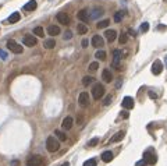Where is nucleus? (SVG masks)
Returning <instances> with one entry per match:
<instances>
[{
    "mask_svg": "<svg viewBox=\"0 0 167 166\" xmlns=\"http://www.w3.org/2000/svg\"><path fill=\"white\" fill-rule=\"evenodd\" d=\"M46 148H47L49 152H56V151H59L60 144H59V141H57V138L53 137V135L47 137V140H46Z\"/></svg>",
    "mask_w": 167,
    "mask_h": 166,
    "instance_id": "nucleus-1",
    "label": "nucleus"
},
{
    "mask_svg": "<svg viewBox=\"0 0 167 166\" xmlns=\"http://www.w3.org/2000/svg\"><path fill=\"white\" fill-rule=\"evenodd\" d=\"M103 95H104V87L100 83L95 84L93 88H92V97H93V99H95V101H99Z\"/></svg>",
    "mask_w": 167,
    "mask_h": 166,
    "instance_id": "nucleus-2",
    "label": "nucleus"
},
{
    "mask_svg": "<svg viewBox=\"0 0 167 166\" xmlns=\"http://www.w3.org/2000/svg\"><path fill=\"white\" fill-rule=\"evenodd\" d=\"M28 166H45V159L39 155H34L27 161Z\"/></svg>",
    "mask_w": 167,
    "mask_h": 166,
    "instance_id": "nucleus-3",
    "label": "nucleus"
},
{
    "mask_svg": "<svg viewBox=\"0 0 167 166\" xmlns=\"http://www.w3.org/2000/svg\"><path fill=\"white\" fill-rule=\"evenodd\" d=\"M7 48H9V50H11L13 53H15V55L23 53V46H21L20 43H17L15 41H13V39H10V41L7 42Z\"/></svg>",
    "mask_w": 167,
    "mask_h": 166,
    "instance_id": "nucleus-4",
    "label": "nucleus"
},
{
    "mask_svg": "<svg viewBox=\"0 0 167 166\" xmlns=\"http://www.w3.org/2000/svg\"><path fill=\"white\" fill-rule=\"evenodd\" d=\"M121 57H123L121 50L116 49V50L113 52V61H112V66L116 67L117 70H121V66H120V60H121Z\"/></svg>",
    "mask_w": 167,
    "mask_h": 166,
    "instance_id": "nucleus-5",
    "label": "nucleus"
},
{
    "mask_svg": "<svg viewBox=\"0 0 167 166\" xmlns=\"http://www.w3.org/2000/svg\"><path fill=\"white\" fill-rule=\"evenodd\" d=\"M78 102H79V105L82 107H86L89 105V94L88 92H81L79 94V97H78Z\"/></svg>",
    "mask_w": 167,
    "mask_h": 166,
    "instance_id": "nucleus-6",
    "label": "nucleus"
},
{
    "mask_svg": "<svg viewBox=\"0 0 167 166\" xmlns=\"http://www.w3.org/2000/svg\"><path fill=\"white\" fill-rule=\"evenodd\" d=\"M23 42H24L25 46L32 48V46H35L36 45V38L34 37V35H25V37L23 38Z\"/></svg>",
    "mask_w": 167,
    "mask_h": 166,
    "instance_id": "nucleus-7",
    "label": "nucleus"
},
{
    "mask_svg": "<svg viewBox=\"0 0 167 166\" xmlns=\"http://www.w3.org/2000/svg\"><path fill=\"white\" fill-rule=\"evenodd\" d=\"M163 71V64L160 60H156V61H153V64H152V74H155V75H159V74Z\"/></svg>",
    "mask_w": 167,
    "mask_h": 166,
    "instance_id": "nucleus-8",
    "label": "nucleus"
},
{
    "mask_svg": "<svg viewBox=\"0 0 167 166\" xmlns=\"http://www.w3.org/2000/svg\"><path fill=\"white\" fill-rule=\"evenodd\" d=\"M104 45V41H103V38L100 37V35H93L92 37V46L93 48H102Z\"/></svg>",
    "mask_w": 167,
    "mask_h": 166,
    "instance_id": "nucleus-9",
    "label": "nucleus"
},
{
    "mask_svg": "<svg viewBox=\"0 0 167 166\" xmlns=\"http://www.w3.org/2000/svg\"><path fill=\"white\" fill-rule=\"evenodd\" d=\"M56 18H57V21L60 24H63V25H68L70 24V17H68L67 13H59L56 15Z\"/></svg>",
    "mask_w": 167,
    "mask_h": 166,
    "instance_id": "nucleus-10",
    "label": "nucleus"
},
{
    "mask_svg": "<svg viewBox=\"0 0 167 166\" xmlns=\"http://www.w3.org/2000/svg\"><path fill=\"white\" fill-rule=\"evenodd\" d=\"M77 18L79 20V21H82V23H89V14H88V11L86 10H79L77 13Z\"/></svg>",
    "mask_w": 167,
    "mask_h": 166,
    "instance_id": "nucleus-11",
    "label": "nucleus"
},
{
    "mask_svg": "<svg viewBox=\"0 0 167 166\" xmlns=\"http://www.w3.org/2000/svg\"><path fill=\"white\" fill-rule=\"evenodd\" d=\"M144 159L148 162L149 165H153V163H156V159H158V158H156V155H153V154L150 152V151H148V152L144 154Z\"/></svg>",
    "mask_w": 167,
    "mask_h": 166,
    "instance_id": "nucleus-12",
    "label": "nucleus"
},
{
    "mask_svg": "<svg viewBox=\"0 0 167 166\" xmlns=\"http://www.w3.org/2000/svg\"><path fill=\"white\" fill-rule=\"evenodd\" d=\"M102 80H103L104 83H112V80H113V74L109 69H104L102 71Z\"/></svg>",
    "mask_w": 167,
    "mask_h": 166,
    "instance_id": "nucleus-13",
    "label": "nucleus"
},
{
    "mask_svg": "<svg viewBox=\"0 0 167 166\" xmlns=\"http://www.w3.org/2000/svg\"><path fill=\"white\" fill-rule=\"evenodd\" d=\"M104 37H106V39L112 43L113 41H116V38H117V32H116L114 29H107V31L104 32Z\"/></svg>",
    "mask_w": 167,
    "mask_h": 166,
    "instance_id": "nucleus-14",
    "label": "nucleus"
},
{
    "mask_svg": "<svg viewBox=\"0 0 167 166\" xmlns=\"http://www.w3.org/2000/svg\"><path fill=\"white\" fill-rule=\"evenodd\" d=\"M123 107L124 109H132L134 107V99L130 97H125L123 99Z\"/></svg>",
    "mask_w": 167,
    "mask_h": 166,
    "instance_id": "nucleus-15",
    "label": "nucleus"
},
{
    "mask_svg": "<svg viewBox=\"0 0 167 166\" xmlns=\"http://www.w3.org/2000/svg\"><path fill=\"white\" fill-rule=\"evenodd\" d=\"M61 127H63V130H70V129H71V127H72V117L67 116V117L63 120V123H61Z\"/></svg>",
    "mask_w": 167,
    "mask_h": 166,
    "instance_id": "nucleus-16",
    "label": "nucleus"
},
{
    "mask_svg": "<svg viewBox=\"0 0 167 166\" xmlns=\"http://www.w3.org/2000/svg\"><path fill=\"white\" fill-rule=\"evenodd\" d=\"M47 34H49V35H52V37H54V35H59V34H60V28L57 27V25H50V27H47Z\"/></svg>",
    "mask_w": 167,
    "mask_h": 166,
    "instance_id": "nucleus-17",
    "label": "nucleus"
},
{
    "mask_svg": "<svg viewBox=\"0 0 167 166\" xmlns=\"http://www.w3.org/2000/svg\"><path fill=\"white\" fill-rule=\"evenodd\" d=\"M124 135H125V133H124V131H118V133L114 134V137H112L110 143H118V141H121V140L124 138Z\"/></svg>",
    "mask_w": 167,
    "mask_h": 166,
    "instance_id": "nucleus-18",
    "label": "nucleus"
},
{
    "mask_svg": "<svg viewBox=\"0 0 167 166\" xmlns=\"http://www.w3.org/2000/svg\"><path fill=\"white\" fill-rule=\"evenodd\" d=\"M113 152L112 151H104L103 154H102V161L103 162H112V159H113Z\"/></svg>",
    "mask_w": 167,
    "mask_h": 166,
    "instance_id": "nucleus-19",
    "label": "nucleus"
},
{
    "mask_svg": "<svg viewBox=\"0 0 167 166\" xmlns=\"http://www.w3.org/2000/svg\"><path fill=\"white\" fill-rule=\"evenodd\" d=\"M36 1L35 0H31V1H28L27 4L24 6V10H25V11H34V10L36 9Z\"/></svg>",
    "mask_w": 167,
    "mask_h": 166,
    "instance_id": "nucleus-20",
    "label": "nucleus"
},
{
    "mask_svg": "<svg viewBox=\"0 0 167 166\" xmlns=\"http://www.w3.org/2000/svg\"><path fill=\"white\" fill-rule=\"evenodd\" d=\"M43 46H45L46 49H52V48L56 46V41H54L53 38H50V39H46V41L43 42Z\"/></svg>",
    "mask_w": 167,
    "mask_h": 166,
    "instance_id": "nucleus-21",
    "label": "nucleus"
},
{
    "mask_svg": "<svg viewBox=\"0 0 167 166\" xmlns=\"http://www.w3.org/2000/svg\"><path fill=\"white\" fill-rule=\"evenodd\" d=\"M54 135L57 137L59 141H66V140H67V135H66L64 131H61V130H56V131H54Z\"/></svg>",
    "mask_w": 167,
    "mask_h": 166,
    "instance_id": "nucleus-22",
    "label": "nucleus"
},
{
    "mask_svg": "<svg viewBox=\"0 0 167 166\" xmlns=\"http://www.w3.org/2000/svg\"><path fill=\"white\" fill-rule=\"evenodd\" d=\"M20 18H21L20 13H13V14H11V15L9 17V23L14 24V23H17V21H20Z\"/></svg>",
    "mask_w": 167,
    "mask_h": 166,
    "instance_id": "nucleus-23",
    "label": "nucleus"
},
{
    "mask_svg": "<svg viewBox=\"0 0 167 166\" xmlns=\"http://www.w3.org/2000/svg\"><path fill=\"white\" fill-rule=\"evenodd\" d=\"M124 15H125L124 11H117V13L114 14V21H116V23H121L123 18H124Z\"/></svg>",
    "mask_w": 167,
    "mask_h": 166,
    "instance_id": "nucleus-24",
    "label": "nucleus"
},
{
    "mask_svg": "<svg viewBox=\"0 0 167 166\" xmlns=\"http://www.w3.org/2000/svg\"><path fill=\"white\" fill-rule=\"evenodd\" d=\"M77 29H78V34H81V35H84V34L88 32V27H86L85 24H78Z\"/></svg>",
    "mask_w": 167,
    "mask_h": 166,
    "instance_id": "nucleus-25",
    "label": "nucleus"
},
{
    "mask_svg": "<svg viewBox=\"0 0 167 166\" xmlns=\"http://www.w3.org/2000/svg\"><path fill=\"white\" fill-rule=\"evenodd\" d=\"M93 77H90V75H85V77H84V78H82V84H84V85H85V87H88V85H89V84H92L93 83Z\"/></svg>",
    "mask_w": 167,
    "mask_h": 166,
    "instance_id": "nucleus-26",
    "label": "nucleus"
},
{
    "mask_svg": "<svg viewBox=\"0 0 167 166\" xmlns=\"http://www.w3.org/2000/svg\"><path fill=\"white\" fill-rule=\"evenodd\" d=\"M95 57L98 60H102V61H103V60H106V52L104 50H98L95 53Z\"/></svg>",
    "mask_w": 167,
    "mask_h": 166,
    "instance_id": "nucleus-27",
    "label": "nucleus"
},
{
    "mask_svg": "<svg viewBox=\"0 0 167 166\" xmlns=\"http://www.w3.org/2000/svg\"><path fill=\"white\" fill-rule=\"evenodd\" d=\"M34 35H36V37H45V32H43V28L42 27H36L34 28Z\"/></svg>",
    "mask_w": 167,
    "mask_h": 166,
    "instance_id": "nucleus-28",
    "label": "nucleus"
},
{
    "mask_svg": "<svg viewBox=\"0 0 167 166\" xmlns=\"http://www.w3.org/2000/svg\"><path fill=\"white\" fill-rule=\"evenodd\" d=\"M102 14H103V11H102V10H99V9H96V10H93V11H92V14H90V18H98V17H99V15H102Z\"/></svg>",
    "mask_w": 167,
    "mask_h": 166,
    "instance_id": "nucleus-29",
    "label": "nucleus"
},
{
    "mask_svg": "<svg viewBox=\"0 0 167 166\" xmlns=\"http://www.w3.org/2000/svg\"><path fill=\"white\" fill-rule=\"evenodd\" d=\"M127 41H128V37H127V34L123 32L121 35H120V38H118V42H120L121 45H124V43H127Z\"/></svg>",
    "mask_w": 167,
    "mask_h": 166,
    "instance_id": "nucleus-30",
    "label": "nucleus"
},
{
    "mask_svg": "<svg viewBox=\"0 0 167 166\" xmlns=\"http://www.w3.org/2000/svg\"><path fill=\"white\" fill-rule=\"evenodd\" d=\"M109 24H110V21H109V20H103V21H99V23H98V28H106Z\"/></svg>",
    "mask_w": 167,
    "mask_h": 166,
    "instance_id": "nucleus-31",
    "label": "nucleus"
},
{
    "mask_svg": "<svg viewBox=\"0 0 167 166\" xmlns=\"http://www.w3.org/2000/svg\"><path fill=\"white\" fill-rule=\"evenodd\" d=\"M141 31H142V32H148V31H149V24L142 23V25H141Z\"/></svg>",
    "mask_w": 167,
    "mask_h": 166,
    "instance_id": "nucleus-32",
    "label": "nucleus"
},
{
    "mask_svg": "<svg viewBox=\"0 0 167 166\" xmlns=\"http://www.w3.org/2000/svg\"><path fill=\"white\" fill-rule=\"evenodd\" d=\"M98 69H99V64H98L96 61H93V63H90V64H89V70H90V71H96Z\"/></svg>",
    "mask_w": 167,
    "mask_h": 166,
    "instance_id": "nucleus-33",
    "label": "nucleus"
},
{
    "mask_svg": "<svg viewBox=\"0 0 167 166\" xmlns=\"http://www.w3.org/2000/svg\"><path fill=\"white\" fill-rule=\"evenodd\" d=\"M84 166H96V161H95V159L85 161V162H84Z\"/></svg>",
    "mask_w": 167,
    "mask_h": 166,
    "instance_id": "nucleus-34",
    "label": "nucleus"
},
{
    "mask_svg": "<svg viewBox=\"0 0 167 166\" xmlns=\"http://www.w3.org/2000/svg\"><path fill=\"white\" fill-rule=\"evenodd\" d=\"M112 103V95H107V97L104 98V101H103V105L104 106H109Z\"/></svg>",
    "mask_w": 167,
    "mask_h": 166,
    "instance_id": "nucleus-35",
    "label": "nucleus"
},
{
    "mask_svg": "<svg viewBox=\"0 0 167 166\" xmlns=\"http://www.w3.org/2000/svg\"><path fill=\"white\" fill-rule=\"evenodd\" d=\"M98 143H99V138H92L89 143H88V147H95Z\"/></svg>",
    "mask_w": 167,
    "mask_h": 166,
    "instance_id": "nucleus-36",
    "label": "nucleus"
},
{
    "mask_svg": "<svg viewBox=\"0 0 167 166\" xmlns=\"http://www.w3.org/2000/svg\"><path fill=\"white\" fill-rule=\"evenodd\" d=\"M64 39H66V41H68V39H71L72 38V34H71V31H66V32H64Z\"/></svg>",
    "mask_w": 167,
    "mask_h": 166,
    "instance_id": "nucleus-37",
    "label": "nucleus"
},
{
    "mask_svg": "<svg viewBox=\"0 0 167 166\" xmlns=\"http://www.w3.org/2000/svg\"><path fill=\"white\" fill-rule=\"evenodd\" d=\"M146 165H148V162L145 161V159H141V161H138L135 163V166H146Z\"/></svg>",
    "mask_w": 167,
    "mask_h": 166,
    "instance_id": "nucleus-38",
    "label": "nucleus"
},
{
    "mask_svg": "<svg viewBox=\"0 0 167 166\" xmlns=\"http://www.w3.org/2000/svg\"><path fill=\"white\" fill-rule=\"evenodd\" d=\"M0 57H1V60H6V59H7V53H6L4 50H1V49H0Z\"/></svg>",
    "mask_w": 167,
    "mask_h": 166,
    "instance_id": "nucleus-39",
    "label": "nucleus"
},
{
    "mask_svg": "<svg viewBox=\"0 0 167 166\" xmlns=\"http://www.w3.org/2000/svg\"><path fill=\"white\" fill-rule=\"evenodd\" d=\"M128 32H130V35H131V37H136V32L132 29V28H130V29H128Z\"/></svg>",
    "mask_w": 167,
    "mask_h": 166,
    "instance_id": "nucleus-40",
    "label": "nucleus"
},
{
    "mask_svg": "<svg viewBox=\"0 0 167 166\" xmlns=\"http://www.w3.org/2000/svg\"><path fill=\"white\" fill-rule=\"evenodd\" d=\"M88 43H89L88 39H84V41H82V48H88Z\"/></svg>",
    "mask_w": 167,
    "mask_h": 166,
    "instance_id": "nucleus-41",
    "label": "nucleus"
},
{
    "mask_svg": "<svg viewBox=\"0 0 167 166\" xmlns=\"http://www.w3.org/2000/svg\"><path fill=\"white\" fill-rule=\"evenodd\" d=\"M121 116L124 117V119H128V112H123L121 113Z\"/></svg>",
    "mask_w": 167,
    "mask_h": 166,
    "instance_id": "nucleus-42",
    "label": "nucleus"
},
{
    "mask_svg": "<svg viewBox=\"0 0 167 166\" xmlns=\"http://www.w3.org/2000/svg\"><path fill=\"white\" fill-rule=\"evenodd\" d=\"M149 97L150 98H158V95H156V94H153V92H149Z\"/></svg>",
    "mask_w": 167,
    "mask_h": 166,
    "instance_id": "nucleus-43",
    "label": "nucleus"
},
{
    "mask_svg": "<svg viewBox=\"0 0 167 166\" xmlns=\"http://www.w3.org/2000/svg\"><path fill=\"white\" fill-rule=\"evenodd\" d=\"M164 63H166V67H167V55L164 56Z\"/></svg>",
    "mask_w": 167,
    "mask_h": 166,
    "instance_id": "nucleus-44",
    "label": "nucleus"
},
{
    "mask_svg": "<svg viewBox=\"0 0 167 166\" xmlns=\"http://www.w3.org/2000/svg\"><path fill=\"white\" fill-rule=\"evenodd\" d=\"M63 166H70V163H68V162H67V163H64Z\"/></svg>",
    "mask_w": 167,
    "mask_h": 166,
    "instance_id": "nucleus-45",
    "label": "nucleus"
}]
</instances>
